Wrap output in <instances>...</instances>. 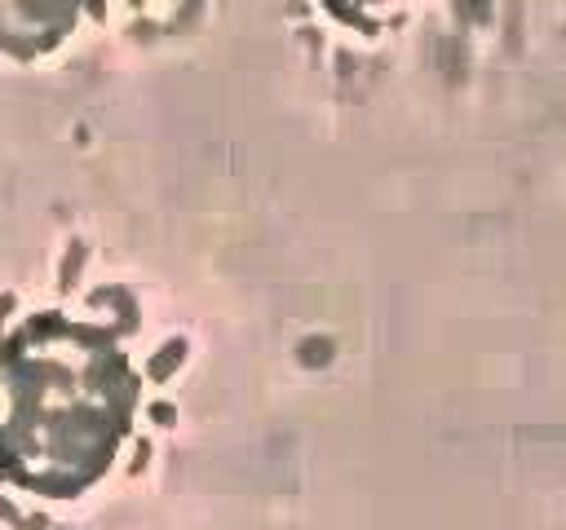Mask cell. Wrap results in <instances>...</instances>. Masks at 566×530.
<instances>
[{
  "label": "cell",
  "mask_w": 566,
  "mask_h": 530,
  "mask_svg": "<svg viewBox=\"0 0 566 530\" xmlns=\"http://www.w3.org/2000/svg\"><path fill=\"white\" fill-rule=\"evenodd\" d=\"M133 402V375L97 331L40 318L0 349V464L49 490L102 468Z\"/></svg>",
  "instance_id": "6da1fadb"
}]
</instances>
